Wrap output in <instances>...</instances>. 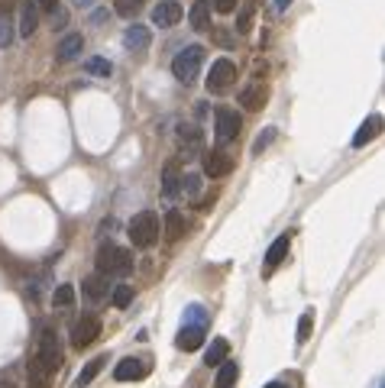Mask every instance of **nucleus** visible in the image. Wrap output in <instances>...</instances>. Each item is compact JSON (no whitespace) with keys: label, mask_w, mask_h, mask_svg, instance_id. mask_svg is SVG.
Segmentation results:
<instances>
[{"label":"nucleus","mask_w":385,"mask_h":388,"mask_svg":"<svg viewBox=\"0 0 385 388\" xmlns=\"http://www.w3.org/2000/svg\"><path fill=\"white\" fill-rule=\"evenodd\" d=\"M36 23H39V17H36V3L26 0V3H23V13H20V36L23 39H30L32 32H36Z\"/></svg>","instance_id":"obj_24"},{"label":"nucleus","mask_w":385,"mask_h":388,"mask_svg":"<svg viewBox=\"0 0 385 388\" xmlns=\"http://www.w3.org/2000/svg\"><path fill=\"white\" fill-rule=\"evenodd\" d=\"M266 101H269V88L262 81H253V84H247L243 91H240V104L247 107V110H262L266 107Z\"/></svg>","instance_id":"obj_11"},{"label":"nucleus","mask_w":385,"mask_h":388,"mask_svg":"<svg viewBox=\"0 0 385 388\" xmlns=\"http://www.w3.org/2000/svg\"><path fill=\"white\" fill-rule=\"evenodd\" d=\"M289 7H291V0H275V10H278V13H285Z\"/></svg>","instance_id":"obj_39"},{"label":"nucleus","mask_w":385,"mask_h":388,"mask_svg":"<svg viewBox=\"0 0 385 388\" xmlns=\"http://www.w3.org/2000/svg\"><path fill=\"white\" fill-rule=\"evenodd\" d=\"M233 81H236V65L230 59H217L211 65V72H207V91L211 94H224Z\"/></svg>","instance_id":"obj_5"},{"label":"nucleus","mask_w":385,"mask_h":388,"mask_svg":"<svg viewBox=\"0 0 385 388\" xmlns=\"http://www.w3.org/2000/svg\"><path fill=\"white\" fill-rule=\"evenodd\" d=\"M159 191H162V198H165V201H175L178 194H182V168L175 165V162L162 168V185H159Z\"/></svg>","instance_id":"obj_12"},{"label":"nucleus","mask_w":385,"mask_h":388,"mask_svg":"<svg viewBox=\"0 0 385 388\" xmlns=\"http://www.w3.org/2000/svg\"><path fill=\"white\" fill-rule=\"evenodd\" d=\"M123 45H127L129 52H146L152 45V32L149 26H127V32H123Z\"/></svg>","instance_id":"obj_13"},{"label":"nucleus","mask_w":385,"mask_h":388,"mask_svg":"<svg viewBox=\"0 0 385 388\" xmlns=\"http://www.w3.org/2000/svg\"><path fill=\"white\" fill-rule=\"evenodd\" d=\"M266 388H289V385H282V382H269Z\"/></svg>","instance_id":"obj_40"},{"label":"nucleus","mask_w":385,"mask_h":388,"mask_svg":"<svg viewBox=\"0 0 385 388\" xmlns=\"http://www.w3.org/2000/svg\"><path fill=\"white\" fill-rule=\"evenodd\" d=\"M178 146L188 149V152H194V149H201V130L198 126H178Z\"/></svg>","instance_id":"obj_25"},{"label":"nucleus","mask_w":385,"mask_h":388,"mask_svg":"<svg viewBox=\"0 0 385 388\" xmlns=\"http://www.w3.org/2000/svg\"><path fill=\"white\" fill-rule=\"evenodd\" d=\"M188 23H191V30L204 32L211 26V0H194L191 10H188Z\"/></svg>","instance_id":"obj_16"},{"label":"nucleus","mask_w":385,"mask_h":388,"mask_svg":"<svg viewBox=\"0 0 385 388\" xmlns=\"http://www.w3.org/2000/svg\"><path fill=\"white\" fill-rule=\"evenodd\" d=\"M85 49V39L78 36V32H72V36H65L62 42H59V49H55V55H59V62H72V59H78V52Z\"/></svg>","instance_id":"obj_18"},{"label":"nucleus","mask_w":385,"mask_h":388,"mask_svg":"<svg viewBox=\"0 0 385 388\" xmlns=\"http://www.w3.org/2000/svg\"><path fill=\"white\" fill-rule=\"evenodd\" d=\"M114 10L117 17H136L143 10V0H114Z\"/></svg>","instance_id":"obj_29"},{"label":"nucleus","mask_w":385,"mask_h":388,"mask_svg":"<svg viewBox=\"0 0 385 388\" xmlns=\"http://www.w3.org/2000/svg\"><path fill=\"white\" fill-rule=\"evenodd\" d=\"M236 378H240V363L224 359V363L217 366V388H233Z\"/></svg>","instance_id":"obj_23"},{"label":"nucleus","mask_w":385,"mask_h":388,"mask_svg":"<svg viewBox=\"0 0 385 388\" xmlns=\"http://www.w3.org/2000/svg\"><path fill=\"white\" fill-rule=\"evenodd\" d=\"M85 294H87V301H104L110 294V278H104V275L85 278Z\"/></svg>","instance_id":"obj_20"},{"label":"nucleus","mask_w":385,"mask_h":388,"mask_svg":"<svg viewBox=\"0 0 385 388\" xmlns=\"http://www.w3.org/2000/svg\"><path fill=\"white\" fill-rule=\"evenodd\" d=\"M149 372H152V363L146 356H127L117 363L114 378H117V382H139V378H146Z\"/></svg>","instance_id":"obj_7"},{"label":"nucleus","mask_w":385,"mask_h":388,"mask_svg":"<svg viewBox=\"0 0 385 388\" xmlns=\"http://www.w3.org/2000/svg\"><path fill=\"white\" fill-rule=\"evenodd\" d=\"M104 363H107V356H94L91 363H87L81 372H78V378H75V388H85V385H91L97 376H101V369H104Z\"/></svg>","instance_id":"obj_22"},{"label":"nucleus","mask_w":385,"mask_h":388,"mask_svg":"<svg viewBox=\"0 0 385 388\" xmlns=\"http://www.w3.org/2000/svg\"><path fill=\"white\" fill-rule=\"evenodd\" d=\"M230 172H233V159L227 156L224 149H207V152H204V175L224 178Z\"/></svg>","instance_id":"obj_9"},{"label":"nucleus","mask_w":385,"mask_h":388,"mask_svg":"<svg viewBox=\"0 0 385 388\" xmlns=\"http://www.w3.org/2000/svg\"><path fill=\"white\" fill-rule=\"evenodd\" d=\"M0 388H17V385H13V382H3V378H0Z\"/></svg>","instance_id":"obj_41"},{"label":"nucleus","mask_w":385,"mask_h":388,"mask_svg":"<svg viewBox=\"0 0 385 388\" xmlns=\"http://www.w3.org/2000/svg\"><path fill=\"white\" fill-rule=\"evenodd\" d=\"M185 233H188V221H185V214H182V210L171 207L169 214H165V240H169V243H178Z\"/></svg>","instance_id":"obj_15"},{"label":"nucleus","mask_w":385,"mask_h":388,"mask_svg":"<svg viewBox=\"0 0 385 388\" xmlns=\"http://www.w3.org/2000/svg\"><path fill=\"white\" fill-rule=\"evenodd\" d=\"M85 68H87L91 74H94V78H110V74H114V65H110L107 59H101V55H94V59H87Z\"/></svg>","instance_id":"obj_26"},{"label":"nucleus","mask_w":385,"mask_h":388,"mask_svg":"<svg viewBox=\"0 0 385 388\" xmlns=\"http://www.w3.org/2000/svg\"><path fill=\"white\" fill-rule=\"evenodd\" d=\"M201 65H204V45H188L182 52L175 55V62H171V72L182 84H194L198 81V74H201Z\"/></svg>","instance_id":"obj_4"},{"label":"nucleus","mask_w":385,"mask_h":388,"mask_svg":"<svg viewBox=\"0 0 385 388\" xmlns=\"http://www.w3.org/2000/svg\"><path fill=\"white\" fill-rule=\"evenodd\" d=\"M94 263H97V275H104V278H117V275L133 272V256H129V249L117 246V243H104L97 249Z\"/></svg>","instance_id":"obj_1"},{"label":"nucleus","mask_w":385,"mask_h":388,"mask_svg":"<svg viewBox=\"0 0 385 388\" xmlns=\"http://www.w3.org/2000/svg\"><path fill=\"white\" fill-rule=\"evenodd\" d=\"M32 356L39 359V366L45 372H52V376L59 372V366H62V343H59V330L52 324L39 327V340H36V353Z\"/></svg>","instance_id":"obj_2"},{"label":"nucleus","mask_w":385,"mask_h":388,"mask_svg":"<svg viewBox=\"0 0 385 388\" xmlns=\"http://www.w3.org/2000/svg\"><path fill=\"white\" fill-rule=\"evenodd\" d=\"M204 334H207V327H191L185 324L182 330H178V336H175V347L185 349V353H191V349H198L204 343Z\"/></svg>","instance_id":"obj_14"},{"label":"nucleus","mask_w":385,"mask_h":388,"mask_svg":"<svg viewBox=\"0 0 385 388\" xmlns=\"http://www.w3.org/2000/svg\"><path fill=\"white\" fill-rule=\"evenodd\" d=\"M240 130H243V120H240V114L236 110H227V107H220L214 116V133H217V143H233L236 136H240Z\"/></svg>","instance_id":"obj_6"},{"label":"nucleus","mask_w":385,"mask_h":388,"mask_svg":"<svg viewBox=\"0 0 385 388\" xmlns=\"http://www.w3.org/2000/svg\"><path fill=\"white\" fill-rule=\"evenodd\" d=\"M201 191V175H194V172H188V175H182V194H188V198H194Z\"/></svg>","instance_id":"obj_32"},{"label":"nucleus","mask_w":385,"mask_h":388,"mask_svg":"<svg viewBox=\"0 0 385 388\" xmlns=\"http://www.w3.org/2000/svg\"><path fill=\"white\" fill-rule=\"evenodd\" d=\"M36 10L55 13V10H59V0H36Z\"/></svg>","instance_id":"obj_37"},{"label":"nucleus","mask_w":385,"mask_h":388,"mask_svg":"<svg viewBox=\"0 0 385 388\" xmlns=\"http://www.w3.org/2000/svg\"><path fill=\"white\" fill-rule=\"evenodd\" d=\"M227 356H230V343H227L224 336H217L214 343L207 347V353H204V363H207V366L214 369V366H220V363H224Z\"/></svg>","instance_id":"obj_21"},{"label":"nucleus","mask_w":385,"mask_h":388,"mask_svg":"<svg viewBox=\"0 0 385 388\" xmlns=\"http://www.w3.org/2000/svg\"><path fill=\"white\" fill-rule=\"evenodd\" d=\"M185 324H191V327H207V311H204L201 305H191L188 311H185Z\"/></svg>","instance_id":"obj_30"},{"label":"nucleus","mask_w":385,"mask_h":388,"mask_svg":"<svg viewBox=\"0 0 385 388\" xmlns=\"http://www.w3.org/2000/svg\"><path fill=\"white\" fill-rule=\"evenodd\" d=\"M272 139H275V130H272V126H266V130L259 133V139L253 143V156H259V152H262V149H266Z\"/></svg>","instance_id":"obj_34"},{"label":"nucleus","mask_w":385,"mask_h":388,"mask_svg":"<svg viewBox=\"0 0 385 388\" xmlns=\"http://www.w3.org/2000/svg\"><path fill=\"white\" fill-rule=\"evenodd\" d=\"M94 3H97V0H75V7H78V10H91Z\"/></svg>","instance_id":"obj_38"},{"label":"nucleus","mask_w":385,"mask_h":388,"mask_svg":"<svg viewBox=\"0 0 385 388\" xmlns=\"http://www.w3.org/2000/svg\"><path fill=\"white\" fill-rule=\"evenodd\" d=\"M214 10L217 13H233L236 10V0H214Z\"/></svg>","instance_id":"obj_36"},{"label":"nucleus","mask_w":385,"mask_h":388,"mask_svg":"<svg viewBox=\"0 0 385 388\" xmlns=\"http://www.w3.org/2000/svg\"><path fill=\"white\" fill-rule=\"evenodd\" d=\"M159 233H162V223L156 210H143V214H136L129 221V240L136 243L139 249H152L159 243Z\"/></svg>","instance_id":"obj_3"},{"label":"nucleus","mask_w":385,"mask_h":388,"mask_svg":"<svg viewBox=\"0 0 385 388\" xmlns=\"http://www.w3.org/2000/svg\"><path fill=\"white\" fill-rule=\"evenodd\" d=\"M379 130H382V116H366L363 120V126H360V130H356V136H353V146L356 149H363L366 143H373L375 136H379Z\"/></svg>","instance_id":"obj_17"},{"label":"nucleus","mask_w":385,"mask_h":388,"mask_svg":"<svg viewBox=\"0 0 385 388\" xmlns=\"http://www.w3.org/2000/svg\"><path fill=\"white\" fill-rule=\"evenodd\" d=\"M289 246H291V233H282V236H278V240L266 249V269H275V265L285 259Z\"/></svg>","instance_id":"obj_19"},{"label":"nucleus","mask_w":385,"mask_h":388,"mask_svg":"<svg viewBox=\"0 0 385 388\" xmlns=\"http://www.w3.org/2000/svg\"><path fill=\"white\" fill-rule=\"evenodd\" d=\"M129 301H133V288H129V285H117V288H114V307L123 311Z\"/></svg>","instance_id":"obj_33"},{"label":"nucleus","mask_w":385,"mask_h":388,"mask_svg":"<svg viewBox=\"0 0 385 388\" xmlns=\"http://www.w3.org/2000/svg\"><path fill=\"white\" fill-rule=\"evenodd\" d=\"M185 17V7L178 0H162L159 7L152 10V26H162V30H171V26H178Z\"/></svg>","instance_id":"obj_8"},{"label":"nucleus","mask_w":385,"mask_h":388,"mask_svg":"<svg viewBox=\"0 0 385 388\" xmlns=\"http://www.w3.org/2000/svg\"><path fill=\"white\" fill-rule=\"evenodd\" d=\"M52 305L55 307H72L75 305V288H72V285H59L55 294H52Z\"/></svg>","instance_id":"obj_28"},{"label":"nucleus","mask_w":385,"mask_h":388,"mask_svg":"<svg viewBox=\"0 0 385 388\" xmlns=\"http://www.w3.org/2000/svg\"><path fill=\"white\" fill-rule=\"evenodd\" d=\"M13 42V30H10V17H0V49H7Z\"/></svg>","instance_id":"obj_35"},{"label":"nucleus","mask_w":385,"mask_h":388,"mask_svg":"<svg viewBox=\"0 0 385 388\" xmlns=\"http://www.w3.org/2000/svg\"><path fill=\"white\" fill-rule=\"evenodd\" d=\"M311 324H314V314L311 311H304L301 314V320H298V347H304L311 340Z\"/></svg>","instance_id":"obj_31"},{"label":"nucleus","mask_w":385,"mask_h":388,"mask_svg":"<svg viewBox=\"0 0 385 388\" xmlns=\"http://www.w3.org/2000/svg\"><path fill=\"white\" fill-rule=\"evenodd\" d=\"M97 336H101V320H97V317H85V320H78L75 330H72V347L85 349L94 343Z\"/></svg>","instance_id":"obj_10"},{"label":"nucleus","mask_w":385,"mask_h":388,"mask_svg":"<svg viewBox=\"0 0 385 388\" xmlns=\"http://www.w3.org/2000/svg\"><path fill=\"white\" fill-rule=\"evenodd\" d=\"M253 17H256V3H253V0H247V3H243V10H240V17H236V32H249V30H253Z\"/></svg>","instance_id":"obj_27"}]
</instances>
